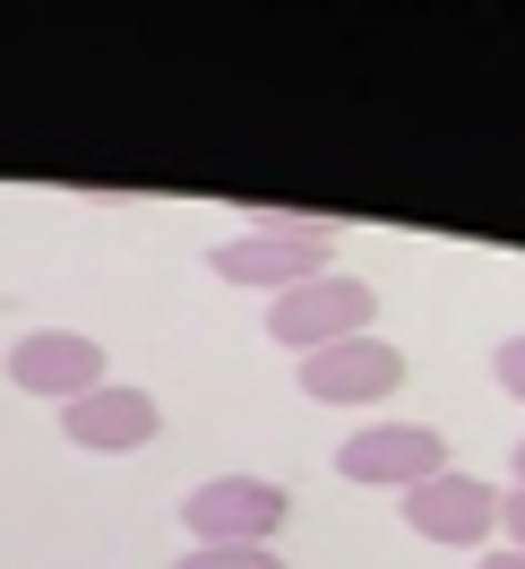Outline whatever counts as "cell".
I'll list each match as a JSON object with an SVG mask.
<instances>
[{
	"label": "cell",
	"instance_id": "8fae6325",
	"mask_svg": "<svg viewBox=\"0 0 525 569\" xmlns=\"http://www.w3.org/2000/svg\"><path fill=\"white\" fill-rule=\"evenodd\" d=\"M499 535L525 552V492H499Z\"/></svg>",
	"mask_w": 525,
	"mask_h": 569
},
{
	"label": "cell",
	"instance_id": "30bf717a",
	"mask_svg": "<svg viewBox=\"0 0 525 569\" xmlns=\"http://www.w3.org/2000/svg\"><path fill=\"white\" fill-rule=\"evenodd\" d=\"M491 380H499V389H508V397L525 406V328H517V337H499V346H491Z\"/></svg>",
	"mask_w": 525,
	"mask_h": 569
},
{
	"label": "cell",
	"instance_id": "ba28073f",
	"mask_svg": "<svg viewBox=\"0 0 525 569\" xmlns=\"http://www.w3.org/2000/svg\"><path fill=\"white\" fill-rule=\"evenodd\" d=\"M396 380H405V355L387 337H345V346H319L293 362V389L311 406H380Z\"/></svg>",
	"mask_w": 525,
	"mask_h": 569
},
{
	"label": "cell",
	"instance_id": "9c48e42d",
	"mask_svg": "<svg viewBox=\"0 0 525 569\" xmlns=\"http://www.w3.org/2000/svg\"><path fill=\"white\" fill-rule=\"evenodd\" d=\"M173 569H284L276 543H190Z\"/></svg>",
	"mask_w": 525,
	"mask_h": 569
},
{
	"label": "cell",
	"instance_id": "3957f363",
	"mask_svg": "<svg viewBox=\"0 0 525 569\" xmlns=\"http://www.w3.org/2000/svg\"><path fill=\"white\" fill-rule=\"evenodd\" d=\"M293 518V492L267 475H208L181 492V527L190 543H276Z\"/></svg>",
	"mask_w": 525,
	"mask_h": 569
},
{
	"label": "cell",
	"instance_id": "7c38bea8",
	"mask_svg": "<svg viewBox=\"0 0 525 569\" xmlns=\"http://www.w3.org/2000/svg\"><path fill=\"white\" fill-rule=\"evenodd\" d=\"M474 569H525V552H517V543H483V561H474Z\"/></svg>",
	"mask_w": 525,
	"mask_h": 569
},
{
	"label": "cell",
	"instance_id": "4fadbf2b",
	"mask_svg": "<svg viewBox=\"0 0 525 569\" xmlns=\"http://www.w3.org/2000/svg\"><path fill=\"white\" fill-rule=\"evenodd\" d=\"M508 492H525V440L508 449Z\"/></svg>",
	"mask_w": 525,
	"mask_h": 569
},
{
	"label": "cell",
	"instance_id": "5b68a950",
	"mask_svg": "<svg viewBox=\"0 0 525 569\" xmlns=\"http://www.w3.org/2000/svg\"><path fill=\"white\" fill-rule=\"evenodd\" d=\"M396 509H405V527H414L422 543H465V552H483L491 535H499V483L456 475V466H440V475L414 483V492H396Z\"/></svg>",
	"mask_w": 525,
	"mask_h": 569
},
{
	"label": "cell",
	"instance_id": "52a82bcc",
	"mask_svg": "<svg viewBox=\"0 0 525 569\" xmlns=\"http://www.w3.org/2000/svg\"><path fill=\"white\" fill-rule=\"evenodd\" d=\"M155 431H164V406L130 380H104L78 406H61V440L87 449V458H139V449H155Z\"/></svg>",
	"mask_w": 525,
	"mask_h": 569
},
{
	"label": "cell",
	"instance_id": "8992f818",
	"mask_svg": "<svg viewBox=\"0 0 525 569\" xmlns=\"http://www.w3.org/2000/svg\"><path fill=\"white\" fill-rule=\"evenodd\" d=\"M112 362L95 337H78V328H27L18 346H9V389L43 397V406H78L87 389H104Z\"/></svg>",
	"mask_w": 525,
	"mask_h": 569
},
{
	"label": "cell",
	"instance_id": "7a4b0ae2",
	"mask_svg": "<svg viewBox=\"0 0 525 569\" xmlns=\"http://www.w3.org/2000/svg\"><path fill=\"white\" fill-rule=\"evenodd\" d=\"M371 320H380V293L362 277H311V284H284L276 302H267V346H284V355L302 362L319 355V346H345V337H371Z\"/></svg>",
	"mask_w": 525,
	"mask_h": 569
},
{
	"label": "cell",
	"instance_id": "6da1fadb",
	"mask_svg": "<svg viewBox=\"0 0 525 569\" xmlns=\"http://www.w3.org/2000/svg\"><path fill=\"white\" fill-rule=\"evenodd\" d=\"M345 242L336 216H302V208H242V233L208 250L215 284H242V293H267L276 302L284 284L327 277V259Z\"/></svg>",
	"mask_w": 525,
	"mask_h": 569
},
{
	"label": "cell",
	"instance_id": "277c9868",
	"mask_svg": "<svg viewBox=\"0 0 525 569\" xmlns=\"http://www.w3.org/2000/svg\"><path fill=\"white\" fill-rule=\"evenodd\" d=\"M440 466H448V440L431 423H362L345 449H336V475L362 483V492H414Z\"/></svg>",
	"mask_w": 525,
	"mask_h": 569
}]
</instances>
